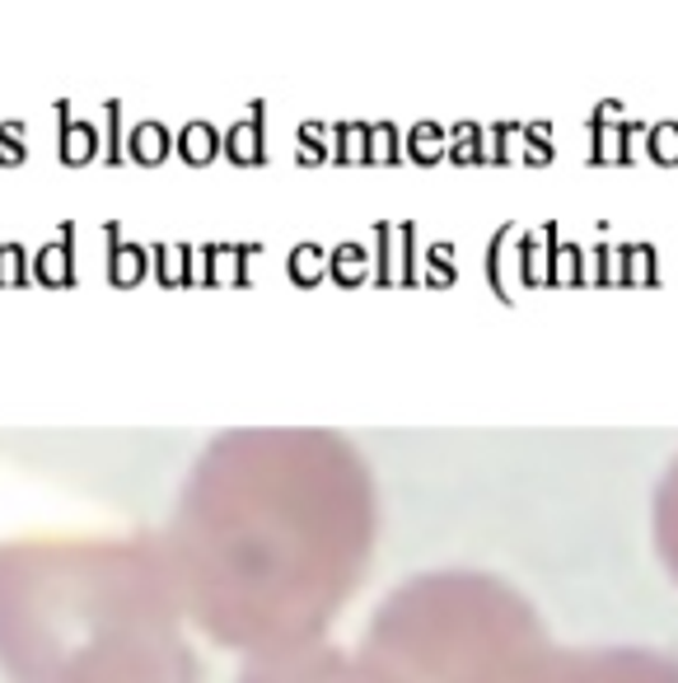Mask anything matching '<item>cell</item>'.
Wrapping results in <instances>:
<instances>
[{"label":"cell","mask_w":678,"mask_h":683,"mask_svg":"<svg viewBox=\"0 0 678 683\" xmlns=\"http://www.w3.org/2000/svg\"><path fill=\"white\" fill-rule=\"evenodd\" d=\"M374 534V478L347 436L248 426L197 455L165 543L183 613L215 647L267 655L324 641Z\"/></svg>","instance_id":"obj_1"},{"label":"cell","mask_w":678,"mask_h":683,"mask_svg":"<svg viewBox=\"0 0 678 683\" xmlns=\"http://www.w3.org/2000/svg\"><path fill=\"white\" fill-rule=\"evenodd\" d=\"M165 534H33L0 543V674L56 683L117 637L183 628Z\"/></svg>","instance_id":"obj_2"},{"label":"cell","mask_w":678,"mask_h":683,"mask_svg":"<svg viewBox=\"0 0 678 683\" xmlns=\"http://www.w3.org/2000/svg\"><path fill=\"white\" fill-rule=\"evenodd\" d=\"M458 683H678V660L636 647L562 651L538 628Z\"/></svg>","instance_id":"obj_3"},{"label":"cell","mask_w":678,"mask_h":683,"mask_svg":"<svg viewBox=\"0 0 678 683\" xmlns=\"http://www.w3.org/2000/svg\"><path fill=\"white\" fill-rule=\"evenodd\" d=\"M56 683H202V670L183 628H155L80 655Z\"/></svg>","instance_id":"obj_4"},{"label":"cell","mask_w":678,"mask_h":683,"mask_svg":"<svg viewBox=\"0 0 678 683\" xmlns=\"http://www.w3.org/2000/svg\"><path fill=\"white\" fill-rule=\"evenodd\" d=\"M239 683H412V679L398 674L389 660L374 655L370 647L342 651V647H332V641H309V647L248 655Z\"/></svg>","instance_id":"obj_5"},{"label":"cell","mask_w":678,"mask_h":683,"mask_svg":"<svg viewBox=\"0 0 678 683\" xmlns=\"http://www.w3.org/2000/svg\"><path fill=\"white\" fill-rule=\"evenodd\" d=\"M655 548H660L669 576L678 580V459L669 463L660 492H655Z\"/></svg>","instance_id":"obj_6"}]
</instances>
